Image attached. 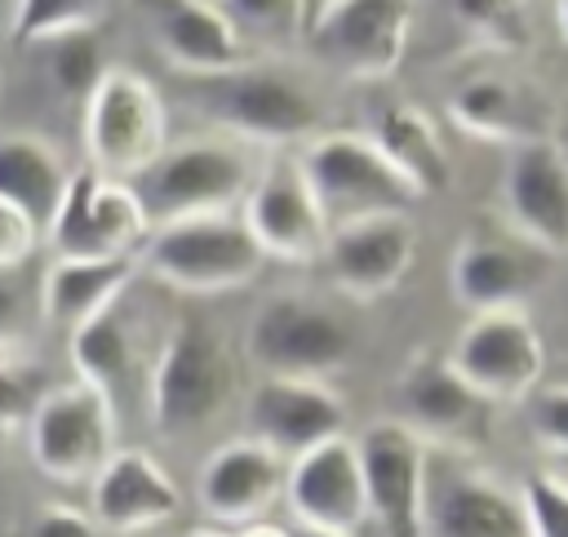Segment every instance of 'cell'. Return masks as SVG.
I'll list each match as a JSON object with an SVG mask.
<instances>
[{"mask_svg":"<svg viewBox=\"0 0 568 537\" xmlns=\"http://www.w3.org/2000/svg\"><path fill=\"white\" fill-rule=\"evenodd\" d=\"M89 169L115 182H133L169 151V111L155 84L129 67H111L84 102Z\"/></svg>","mask_w":568,"mask_h":537,"instance_id":"cell-4","label":"cell"},{"mask_svg":"<svg viewBox=\"0 0 568 537\" xmlns=\"http://www.w3.org/2000/svg\"><path fill=\"white\" fill-rule=\"evenodd\" d=\"M253 178L257 173L240 146L217 142V138H186L169 146L129 186L151 231H160V226L191 222V217H226L235 204H244Z\"/></svg>","mask_w":568,"mask_h":537,"instance_id":"cell-1","label":"cell"},{"mask_svg":"<svg viewBox=\"0 0 568 537\" xmlns=\"http://www.w3.org/2000/svg\"><path fill=\"white\" fill-rule=\"evenodd\" d=\"M528 426L541 439V448L568 457V386L537 391L532 404H528Z\"/></svg>","mask_w":568,"mask_h":537,"instance_id":"cell-34","label":"cell"},{"mask_svg":"<svg viewBox=\"0 0 568 537\" xmlns=\"http://www.w3.org/2000/svg\"><path fill=\"white\" fill-rule=\"evenodd\" d=\"M351 355V328L293 293L271 297L257 306L248 324V359L262 368V377H315L346 364Z\"/></svg>","mask_w":568,"mask_h":537,"instance_id":"cell-12","label":"cell"},{"mask_svg":"<svg viewBox=\"0 0 568 537\" xmlns=\"http://www.w3.org/2000/svg\"><path fill=\"white\" fill-rule=\"evenodd\" d=\"M537 284V262L497 235H475L453 257V293L475 315L519 311Z\"/></svg>","mask_w":568,"mask_h":537,"instance_id":"cell-24","label":"cell"},{"mask_svg":"<svg viewBox=\"0 0 568 537\" xmlns=\"http://www.w3.org/2000/svg\"><path fill=\"white\" fill-rule=\"evenodd\" d=\"M426 537H532L524 497L484 470L426 466Z\"/></svg>","mask_w":568,"mask_h":537,"instance_id":"cell-15","label":"cell"},{"mask_svg":"<svg viewBox=\"0 0 568 537\" xmlns=\"http://www.w3.org/2000/svg\"><path fill=\"white\" fill-rule=\"evenodd\" d=\"M368 519L382 537H426V444L404 422H373L355 439Z\"/></svg>","mask_w":568,"mask_h":537,"instance_id":"cell-11","label":"cell"},{"mask_svg":"<svg viewBox=\"0 0 568 537\" xmlns=\"http://www.w3.org/2000/svg\"><path fill=\"white\" fill-rule=\"evenodd\" d=\"M532 537H568V484L555 475H532L519 488Z\"/></svg>","mask_w":568,"mask_h":537,"instance_id":"cell-32","label":"cell"},{"mask_svg":"<svg viewBox=\"0 0 568 537\" xmlns=\"http://www.w3.org/2000/svg\"><path fill=\"white\" fill-rule=\"evenodd\" d=\"M142 262L173 293L213 297V293L244 288L266 257L248 235V226L226 213V217H191V222L151 231Z\"/></svg>","mask_w":568,"mask_h":537,"instance_id":"cell-5","label":"cell"},{"mask_svg":"<svg viewBox=\"0 0 568 537\" xmlns=\"http://www.w3.org/2000/svg\"><path fill=\"white\" fill-rule=\"evenodd\" d=\"M235 537H288V528H275V524H262L257 519V524H244Z\"/></svg>","mask_w":568,"mask_h":537,"instance_id":"cell-38","label":"cell"},{"mask_svg":"<svg viewBox=\"0 0 568 537\" xmlns=\"http://www.w3.org/2000/svg\"><path fill=\"white\" fill-rule=\"evenodd\" d=\"M555 22H559V31H564V40H568V0L555 4Z\"/></svg>","mask_w":568,"mask_h":537,"instance_id":"cell-40","label":"cell"},{"mask_svg":"<svg viewBox=\"0 0 568 537\" xmlns=\"http://www.w3.org/2000/svg\"><path fill=\"white\" fill-rule=\"evenodd\" d=\"M186 537H231V533H217V528H195V533H186Z\"/></svg>","mask_w":568,"mask_h":537,"instance_id":"cell-41","label":"cell"},{"mask_svg":"<svg viewBox=\"0 0 568 537\" xmlns=\"http://www.w3.org/2000/svg\"><path fill=\"white\" fill-rule=\"evenodd\" d=\"M31 537H98V524H93L89 515L71 510V506H49V510L36 519Z\"/></svg>","mask_w":568,"mask_h":537,"instance_id":"cell-36","label":"cell"},{"mask_svg":"<svg viewBox=\"0 0 568 537\" xmlns=\"http://www.w3.org/2000/svg\"><path fill=\"white\" fill-rule=\"evenodd\" d=\"M67 346H71L80 386H89L111 408H120V399L129 395V382H133V337H129L124 320L115 311H106L93 324H84L80 333H71Z\"/></svg>","mask_w":568,"mask_h":537,"instance_id":"cell-28","label":"cell"},{"mask_svg":"<svg viewBox=\"0 0 568 537\" xmlns=\"http://www.w3.org/2000/svg\"><path fill=\"white\" fill-rule=\"evenodd\" d=\"M235 395V359L217 328L182 320L151 368V422L160 435H191L222 417Z\"/></svg>","mask_w":568,"mask_h":537,"instance_id":"cell-3","label":"cell"},{"mask_svg":"<svg viewBox=\"0 0 568 537\" xmlns=\"http://www.w3.org/2000/svg\"><path fill=\"white\" fill-rule=\"evenodd\" d=\"M284 493H288L297 524L355 537V528L368 519L355 439L342 435V439H328V444L293 457V466L284 475Z\"/></svg>","mask_w":568,"mask_h":537,"instance_id":"cell-18","label":"cell"},{"mask_svg":"<svg viewBox=\"0 0 568 537\" xmlns=\"http://www.w3.org/2000/svg\"><path fill=\"white\" fill-rule=\"evenodd\" d=\"M288 537H351V533H324V528H306V524H293Z\"/></svg>","mask_w":568,"mask_h":537,"instance_id":"cell-39","label":"cell"},{"mask_svg":"<svg viewBox=\"0 0 568 537\" xmlns=\"http://www.w3.org/2000/svg\"><path fill=\"white\" fill-rule=\"evenodd\" d=\"M564 484H568V475H564Z\"/></svg>","mask_w":568,"mask_h":537,"instance_id":"cell-42","label":"cell"},{"mask_svg":"<svg viewBox=\"0 0 568 537\" xmlns=\"http://www.w3.org/2000/svg\"><path fill=\"white\" fill-rule=\"evenodd\" d=\"M22 324H27V302H22V293H18L9 280H0V351H9V346L22 337Z\"/></svg>","mask_w":568,"mask_h":537,"instance_id":"cell-37","label":"cell"},{"mask_svg":"<svg viewBox=\"0 0 568 537\" xmlns=\"http://www.w3.org/2000/svg\"><path fill=\"white\" fill-rule=\"evenodd\" d=\"M413 253H417V235L408 217H368L333 231L320 262L351 302H377L408 275Z\"/></svg>","mask_w":568,"mask_h":537,"instance_id":"cell-19","label":"cell"},{"mask_svg":"<svg viewBox=\"0 0 568 537\" xmlns=\"http://www.w3.org/2000/svg\"><path fill=\"white\" fill-rule=\"evenodd\" d=\"M151 31H155L160 53L195 80H213V75H231L248 67L240 22L226 13V4H209V0L160 4L151 18Z\"/></svg>","mask_w":568,"mask_h":537,"instance_id":"cell-21","label":"cell"},{"mask_svg":"<svg viewBox=\"0 0 568 537\" xmlns=\"http://www.w3.org/2000/svg\"><path fill=\"white\" fill-rule=\"evenodd\" d=\"M71 169L58 146L36 133H0V200L22 209L40 231L53 226Z\"/></svg>","mask_w":568,"mask_h":537,"instance_id":"cell-26","label":"cell"},{"mask_svg":"<svg viewBox=\"0 0 568 537\" xmlns=\"http://www.w3.org/2000/svg\"><path fill=\"white\" fill-rule=\"evenodd\" d=\"M506 217L537 253L568 249V155L555 138L515 146L506 164Z\"/></svg>","mask_w":568,"mask_h":537,"instance_id":"cell-16","label":"cell"},{"mask_svg":"<svg viewBox=\"0 0 568 537\" xmlns=\"http://www.w3.org/2000/svg\"><path fill=\"white\" fill-rule=\"evenodd\" d=\"M40 399H44L40 382L22 364L0 359V430H13L22 422H31L36 408H40Z\"/></svg>","mask_w":568,"mask_h":537,"instance_id":"cell-33","label":"cell"},{"mask_svg":"<svg viewBox=\"0 0 568 537\" xmlns=\"http://www.w3.org/2000/svg\"><path fill=\"white\" fill-rule=\"evenodd\" d=\"M44 67H49V80L62 98L71 102H89L93 89L102 84V75L111 71L102 62V36L98 27H84V31H71L53 44H44Z\"/></svg>","mask_w":568,"mask_h":537,"instance_id":"cell-29","label":"cell"},{"mask_svg":"<svg viewBox=\"0 0 568 537\" xmlns=\"http://www.w3.org/2000/svg\"><path fill=\"white\" fill-rule=\"evenodd\" d=\"M36 235H40V226L22 209H13V204L0 200V271H18L31 257Z\"/></svg>","mask_w":568,"mask_h":537,"instance_id":"cell-35","label":"cell"},{"mask_svg":"<svg viewBox=\"0 0 568 537\" xmlns=\"http://www.w3.org/2000/svg\"><path fill=\"white\" fill-rule=\"evenodd\" d=\"M133 275H138V257H115V262H53L44 271L40 306H44L49 324H58L67 333H80L98 315L115 311V302H120V293L129 288Z\"/></svg>","mask_w":568,"mask_h":537,"instance_id":"cell-27","label":"cell"},{"mask_svg":"<svg viewBox=\"0 0 568 537\" xmlns=\"http://www.w3.org/2000/svg\"><path fill=\"white\" fill-rule=\"evenodd\" d=\"M102 4H93V0H22V4H13V40L18 44H36V49H44V44H53V40H62V36H71V31H84V27H102Z\"/></svg>","mask_w":568,"mask_h":537,"instance_id":"cell-30","label":"cell"},{"mask_svg":"<svg viewBox=\"0 0 568 537\" xmlns=\"http://www.w3.org/2000/svg\"><path fill=\"white\" fill-rule=\"evenodd\" d=\"M240 222L257 240L262 257H275L288 266H311L324 257L328 222L302 178L297 155H275L257 169V178L240 204Z\"/></svg>","mask_w":568,"mask_h":537,"instance_id":"cell-10","label":"cell"},{"mask_svg":"<svg viewBox=\"0 0 568 537\" xmlns=\"http://www.w3.org/2000/svg\"><path fill=\"white\" fill-rule=\"evenodd\" d=\"M457 22L488 49H515L524 44V13L515 4H497V0H466L453 4Z\"/></svg>","mask_w":568,"mask_h":537,"instance_id":"cell-31","label":"cell"},{"mask_svg":"<svg viewBox=\"0 0 568 537\" xmlns=\"http://www.w3.org/2000/svg\"><path fill=\"white\" fill-rule=\"evenodd\" d=\"M151 222L129 182L102 178L98 169H75L62 195V209L49 226L58 262H115L146 249Z\"/></svg>","mask_w":568,"mask_h":537,"instance_id":"cell-7","label":"cell"},{"mask_svg":"<svg viewBox=\"0 0 568 537\" xmlns=\"http://www.w3.org/2000/svg\"><path fill=\"white\" fill-rule=\"evenodd\" d=\"M297 164L328 222V235L368 217H408V209L422 200L368 142V133H315Z\"/></svg>","mask_w":568,"mask_h":537,"instance_id":"cell-2","label":"cell"},{"mask_svg":"<svg viewBox=\"0 0 568 537\" xmlns=\"http://www.w3.org/2000/svg\"><path fill=\"white\" fill-rule=\"evenodd\" d=\"M182 510L178 484L138 448H115L93 479V524L111 533H138Z\"/></svg>","mask_w":568,"mask_h":537,"instance_id":"cell-22","label":"cell"},{"mask_svg":"<svg viewBox=\"0 0 568 537\" xmlns=\"http://www.w3.org/2000/svg\"><path fill=\"white\" fill-rule=\"evenodd\" d=\"M27 426H31V462L53 484H93L115 453L111 448L115 408L80 382L44 391Z\"/></svg>","mask_w":568,"mask_h":537,"instance_id":"cell-9","label":"cell"},{"mask_svg":"<svg viewBox=\"0 0 568 537\" xmlns=\"http://www.w3.org/2000/svg\"><path fill=\"white\" fill-rule=\"evenodd\" d=\"M448 359L475 395H484L488 404H506L532 395L546 368V346L524 311H497L475 315Z\"/></svg>","mask_w":568,"mask_h":537,"instance_id":"cell-13","label":"cell"},{"mask_svg":"<svg viewBox=\"0 0 568 537\" xmlns=\"http://www.w3.org/2000/svg\"><path fill=\"white\" fill-rule=\"evenodd\" d=\"M448 111L466 133H479V138H493V142H515V146L546 142L550 120H555V107L528 80H506V75L466 80L453 93Z\"/></svg>","mask_w":568,"mask_h":537,"instance_id":"cell-23","label":"cell"},{"mask_svg":"<svg viewBox=\"0 0 568 537\" xmlns=\"http://www.w3.org/2000/svg\"><path fill=\"white\" fill-rule=\"evenodd\" d=\"M346 408L315 377H262L248 395V439L280 457H302L328 439H342Z\"/></svg>","mask_w":568,"mask_h":537,"instance_id":"cell-14","label":"cell"},{"mask_svg":"<svg viewBox=\"0 0 568 537\" xmlns=\"http://www.w3.org/2000/svg\"><path fill=\"white\" fill-rule=\"evenodd\" d=\"M404 426L426 444H479L488 435L493 404L466 386V377L444 355H422L399 377Z\"/></svg>","mask_w":568,"mask_h":537,"instance_id":"cell-17","label":"cell"},{"mask_svg":"<svg viewBox=\"0 0 568 537\" xmlns=\"http://www.w3.org/2000/svg\"><path fill=\"white\" fill-rule=\"evenodd\" d=\"M284 457L257 439H231L213 448L200 466L195 493L209 519L217 524H257L271 501L284 493Z\"/></svg>","mask_w":568,"mask_h":537,"instance_id":"cell-20","label":"cell"},{"mask_svg":"<svg viewBox=\"0 0 568 537\" xmlns=\"http://www.w3.org/2000/svg\"><path fill=\"white\" fill-rule=\"evenodd\" d=\"M368 142L390 160V169L417 195H439L448 186V178H453L448 151L439 142L435 120L422 107H413V102H386V107H377Z\"/></svg>","mask_w":568,"mask_h":537,"instance_id":"cell-25","label":"cell"},{"mask_svg":"<svg viewBox=\"0 0 568 537\" xmlns=\"http://www.w3.org/2000/svg\"><path fill=\"white\" fill-rule=\"evenodd\" d=\"M302 44L351 80H386L408 49L413 9L399 0H328L297 4Z\"/></svg>","mask_w":568,"mask_h":537,"instance_id":"cell-6","label":"cell"},{"mask_svg":"<svg viewBox=\"0 0 568 537\" xmlns=\"http://www.w3.org/2000/svg\"><path fill=\"white\" fill-rule=\"evenodd\" d=\"M200 107L231 133L248 138V142H266V146H284V142H311L320 129V102L284 71L271 67H240L231 75H213V80H195Z\"/></svg>","mask_w":568,"mask_h":537,"instance_id":"cell-8","label":"cell"}]
</instances>
